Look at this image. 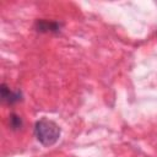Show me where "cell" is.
<instances>
[{
	"instance_id": "cell-1",
	"label": "cell",
	"mask_w": 157,
	"mask_h": 157,
	"mask_svg": "<svg viewBox=\"0 0 157 157\" xmlns=\"http://www.w3.org/2000/svg\"><path fill=\"white\" fill-rule=\"evenodd\" d=\"M60 132L59 125L50 119L42 118L34 124V135L43 146L49 147L54 145L59 140Z\"/></svg>"
},
{
	"instance_id": "cell-2",
	"label": "cell",
	"mask_w": 157,
	"mask_h": 157,
	"mask_svg": "<svg viewBox=\"0 0 157 157\" xmlns=\"http://www.w3.org/2000/svg\"><path fill=\"white\" fill-rule=\"evenodd\" d=\"M0 94H1V101L7 104H13L22 99L21 91H11L5 83H1L0 86Z\"/></svg>"
},
{
	"instance_id": "cell-3",
	"label": "cell",
	"mask_w": 157,
	"mask_h": 157,
	"mask_svg": "<svg viewBox=\"0 0 157 157\" xmlns=\"http://www.w3.org/2000/svg\"><path fill=\"white\" fill-rule=\"evenodd\" d=\"M36 29L40 33H48V32H59L60 31V23L55 21H48V20H37L36 21Z\"/></svg>"
},
{
	"instance_id": "cell-4",
	"label": "cell",
	"mask_w": 157,
	"mask_h": 157,
	"mask_svg": "<svg viewBox=\"0 0 157 157\" xmlns=\"http://www.w3.org/2000/svg\"><path fill=\"white\" fill-rule=\"evenodd\" d=\"M9 118H10V119H9V124H10V128H11L12 130H20V129L22 128L23 123H22L21 117H18L17 114L12 113Z\"/></svg>"
}]
</instances>
